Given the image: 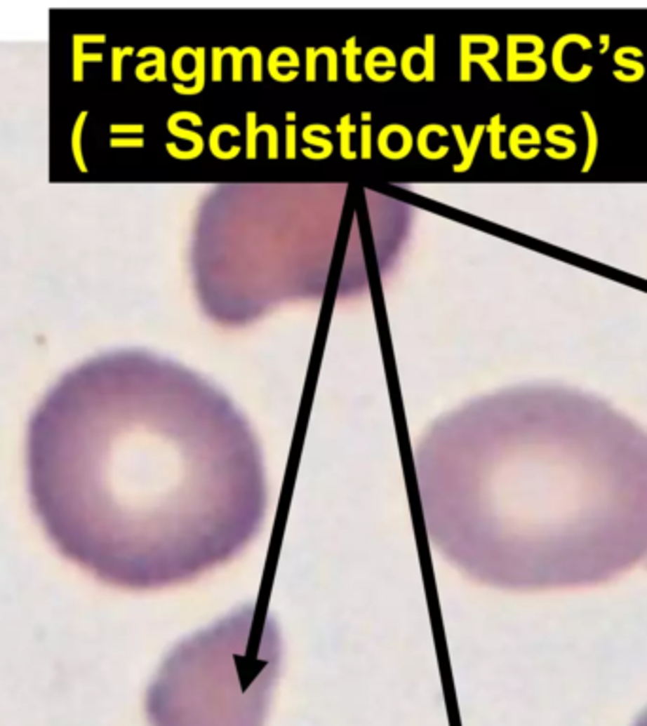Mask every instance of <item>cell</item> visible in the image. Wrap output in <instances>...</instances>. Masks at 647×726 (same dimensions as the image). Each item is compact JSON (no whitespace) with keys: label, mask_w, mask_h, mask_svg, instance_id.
I'll return each instance as SVG.
<instances>
[{"label":"cell","mask_w":647,"mask_h":726,"mask_svg":"<svg viewBox=\"0 0 647 726\" xmlns=\"http://www.w3.org/2000/svg\"><path fill=\"white\" fill-rule=\"evenodd\" d=\"M222 133H229L231 137H241V129L233 123H220L211 130V137H208V148H211L212 156L218 157V159H233V157L239 156V152L243 148L241 146H233L229 149H222V146H220V135Z\"/></svg>","instance_id":"8"},{"label":"cell","mask_w":647,"mask_h":726,"mask_svg":"<svg viewBox=\"0 0 647 726\" xmlns=\"http://www.w3.org/2000/svg\"><path fill=\"white\" fill-rule=\"evenodd\" d=\"M222 48L214 46L212 48V80L220 81L222 80V55H220Z\"/></svg>","instance_id":"26"},{"label":"cell","mask_w":647,"mask_h":726,"mask_svg":"<svg viewBox=\"0 0 647 726\" xmlns=\"http://www.w3.org/2000/svg\"><path fill=\"white\" fill-rule=\"evenodd\" d=\"M167 127H168V130L175 135V137L187 138V140H192L193 142V148L189 149V152H184V149L178 148L176 144L168 142L167 149L171 156L176 157V159H195V157H199L201 154H203V149H205V140H203V135L195 133V130L182 129V127H178V123H171V121H167Z\"/></svg>","instance_id":"6"},{"label":"cell","mask_w":647,"mask_h":726,"mask_svg":"<svg viewBox=\"0 0 647 726\" xmlns=\"http://www.w3.org/2000/svg\"><path fill=\"white\" fill-rule=\"evenodd\" d=\"M366 74L369 76V80H373V81H388V80H392L394 78V70H386L385 74H379L377 72V69L379 67H396V55H390V57H385L382 61H375V53L373 50H369V53L366 55Z\"/></svg>","instance_id":"12"},{"label":"cell","mask_w":647,"mask_h":726,"mask_svg":"<svg viewBox=\"0 0 647 726\" xmlns=\"http://www.w3.org/2000/svg\"><path fill=\"white\" fill-rule=\"evenodd\" d=\"M424 526L467 577L513 592L598 586L647 562V433L570 396H513L432 429Z\"/></svg>","instance_id":"2"},{"label":"cell","mask_w":647,"mask_h":726,"mask_svg":"<svg viewBox=\"0 0 647 726\" xmlns=\"http://www.w3.org/2000/svg\"><path fill=\"white\" fill-rule=\"evenodd\" d=\"M543 50H545V42H543V38H540V40L534 43V50L530 51V53H519L515 36L509 34V36H507V74H505V78L511 81L519 74V70H516L519 61H532L535 65V70L547 72V62L543 61L542 57Z\"/></svg>","instance_id":"5"},{"label":"cell","mask_w":647,"mask_h":726,"mask_svg":"<svg viewBox=\"0 0 647 726\" xmlns=\"http://www.w3.org/2000/svg\"><path fill=\"white\" fill-rule=\"evenodd\" d=\"M634 726H647V709H646V711H643V713L640 715V719L636 720Z\"/></svg>","instance_id":"30"},{"label":"cell","mask_w":647,"mask_h":726,"mask_svg":"<svg viewBox=\"0 0 647 726\" xmlns=\"http://www.w3.org/2000/svg\"><path fill=\"white\" fill-rule=\"evenodd\" d=\"M205 46H199L195 50V70L192 74L195 76V86L187 87L182 83H175V91L182 95H197L205 89Z\"/></svg>","instance_id":"11"},{"label":"cell","mask_w":647,"mask_h":726,"mask_svg":"<svg viewBox=\"0 0 647 726\" xmlns=\"http://www.w3.org/2000/svg\"><path fill=\"white\" fill-rule=\"evenodd\" d=\"M485 130H486V125H483V123L475 125V129H473V135H472V142H469V146H467L466 163H458V165H455V167H453L455 173H466L467 168L472 167V163H473V159H475V154H477V148H479L481 138H483V135H485Z\"/></svg>","instance_id":"18"},{"label":"cell","mask_w":647,"mask_h":726,"mask_svg":"<svg viewBox=\"0 0 647 726\" xmlns=\"http://www.w3.org/2000/svg\"><path fill=\"white\" fill-rule=\"evenodd\" d=\"M415 55H420L424 57V48H420V46H411V48H407V50L403 51V55H401V72H403V76L407 78L409 81H420L424 80L422 74H417L415 70H413V57Z\"/></svg>","instance_id":"19"},{"label":"cell","mask_w":647,"mask_h":726,"mask_svg":"<svg viewBox=\"0 0 647 726\" xmlns=\"http://www.w3.org/2000/svg\"><path fill=\"white\" fill-rule=\"evenodd\" d=\"M545 138H547L549 144L564 148V154L568 156V159H572V157L575 156V152H578V144L573 142V138L559 137V133L554 130V125H549L547 130H545Z\"/></svg>","instance_id":"20"},{"label":"cell","mask_w":647,"mask_h":726,"mask_svg":"<svg viewBox=\"0 0 647 726\" xmlns=\"http://www.w3.org/2000/svg\"><path fill=\"white\" fill-rule=\"evenodd\" d=\"M184 55H192L193 59H195V50L187 48V46H182V48H178V50L175 51V55H173V72H175V76H178L182 81L192 80V78L195 80V76L187 74V72L182 70V57Z\"/></svg>","instance_id":"23"},{"label":"cell","mask_w":647,"mask_h":726,"mask_svg":"<svg viewBox=\"0 0 647 726\" xmlns=\"http://www.w3.org/2000/svg\"><path fill=\"white\" fill-rule=\"evenodd\" d=\"M180 119H187V121H192L193 125H203V118L195 112H176L168 118V121H171V123H178Z\"/></svg>","instance_id":"28"},{"label":"cell","mask_w":647,"mask_h":726,"mask_svg":"<svg viewBox=\"0 0 647 726\" xmlns=\"http://www.w3.org/2000/svg\"><path fill=\"white\" fill-rule=\"evenodd\" d=\"M337 133L341 137V146H339V152L345 159H356V152L350 146V135L356 133V125L350 121V114H345L339 123H337Z\"/></svg>","instance_id":"14"},{"label":"cell","mask_w":647,"mask_h":726,"mask_svg":"<svg viewBox=\"0 0 647 726\" xmlns=\"http://www.w3.org/2000/svg\"><path fill=\"white\" fill-rule=\"evenodd\" d=\"M301 137H303V140H305L307 144H312V146H320L326 156H331V152H333V142H331L330 138L314 137L311 130H309V127H305V129H303V135H301Z\"/></svg>","instance_id":"24"},{"label":"cell","mask_w":647,"mask_h":726,"mask_svg":"<svg viewBox=\"0 0 647 726\" xmlns=\"http://www.w3.org/2000/svg\"><path fill=\"white\" fill-rule=\"evenodd\" d=\"M424 70L422 78L426 81L436 80V34L428 32L424 36Z\"/></svg>","instance_id":"16"},{"label":"cell","mask_w":647,"mask_h":726,"mask_svg":"<svg viewBox=\"0 0 647 726\" xmlns=\"http://www.w3.org/2000/svg\"><path fill=\"white\" fill-rule=\"evenodd\" d=\"M295 118H298V114H295V112H292V110H290V112H286L288 123H295Z\"/></svg>","instance_id":"31"},{"label":"cell","mask_w":647,"mask_h":726,"mask_svg":"<svg viewBox=\"0 0 647 726\" xmlns=\"http://www.w3.org/2000/svg\"><path fill=\"white\" fill-rule=\"evenodd\" d=\"M429 133H437L439 137H447V127L441 123L424 125L422 129L418 130V138H417V148H418V152L422 154V157H426V159H441V157L447 156L451 149H448V146H439L436 152H434V149H429V146H428Z\"/></svg>","instance_id":"9"},{"label":"cell","mask_w":647,"mask_h":726,"mask_svg":"<svg viewBox=\"0 0 647 726\" xmlns=\"http://www.w3.org/2000/svg\"><path fill=\"white\" fill-rule=\"evenodd\" d=\"M505 130H507V127L502 123V116L494 114L488 125H486V133L491 135V156L494 159H505L507 157V152H504L502 146H500V135L505 133Z\"/></svg>","instance_id":"13"},{"label":"cell","mask_w":647,"mask_h":726,"mask_svg":"<svg viewBox=\"0 0 647 726\" xmlns=\"http://www.w3.org/2000/svg\"><path fill=\"white\" fill-rule=\"evenodd\" d=\"M581 118H583V123H585V129H587V156H585V163H583V167H581V173L587 174L592 168L594 161H596L598 129H596V123H594V119H592V116L587 112V110L581 112Z\"/></svg>","instance_id":"10"},{"label":"cell","mask_w":647,"mask_h":726,"mask_svg":"<svg viewBox=\"0 0 647 726\" xmlns=\"http://www.w3.org/2000/svg\"><path fill=\"white\" fill-rule=\"evenodd\" d=\"M361 119H363V123H369V121H371V112H368V110L361 112Z\"/></svg>","instance_id":"32"},{"label":"cell","mask_w":647,"mask_h":726,"mask_svg":"<svg viewBox=\"0 0 647 726\" xmlns=\"http://www.w3.org/2000/svg\"><path fill=\"white\" fill-rule=\"evenodd\" d=\"M293 51L292 46H279V48H274L271 53H269V59H267V70H269V74H271V78L276 81H292L298 78V70H290V72H286V74H282L280 72V69H298L299 67V62L301 61H279V57L282 55V53H286V55H290Z\"/></svg>","instance_id":"7"},{"label":"cell","mask_w":647,"mask_h":726,"mask_svg":"<svg viewBox=\"0 0 647 726\" xmlns=\"http://www.w3.org/2000/svg\"><path fill=\"white\" fill-rule=\"evenodd\" d=\"M286 157L295 159V123L286 125Z\"/></svg>","instance_id":"27"},{"label":"cell","mask_w":647,"mask_h":726,"mask_svg":"<svg viewBox=\"0 0 647 726\" xmlns=\"http://www.w3.org/2000/svg\"><path fill=\"white\" fill-rule=\"evenodd\" d=\"M361 157L371 159V123L361 125Z\"/></svg>","instance_id":"25"},{"label":"cell","mask_w":647,"mask_h":726,"mask_svg":"<svg viewBox=\"0 0 647 726\" xmlns=\"http://www.w3.org/2000/svg\"><path fill=\"white\" fill-rule=\"evenodd\" d=\"M258 55V53H262L260 51V48H255V46H246L244 50H236L235 46H227V48H224V50L220 51V55H222V59H224V55H233V80L235 81H241L243 80V59L244 55Z\"/></svg>","instance_id":"15"},{"label":"cell","mask_w":647,"mask_h":726,"mask_svg":"<svg viewBox=\"0 0 647 726\" xmlns=\"http://www.w3.org/2000/svg\"><path fill=\"white\" fill-rule=\"evenodd\" d=\"M361 53H363V50L360 46H356V36H350L342 48V55L347 57V78L350 81H361V78H363L360 72H356V57L361 55Z\"/></svg>","instance_id":"17"},{"label":"cell","mask_w":647,"mask_h":726,"mask_svg":"<svg viewBox=\"0 0 647 726\" xmlns=\"http://www.w3.org/2000/svg\"><path fill=\"white\" fill-rule=\"evenodd\" d=\"M258 114L254 110L246 112V157L248 159H255V138L260 133H267L269 135V157L271 159H276L279 157V129L274 127L273 123H265V125H258Z\"/></svg>","instance_id":"4"},{"label":"cell","mask_w":647,"mask_h":726,"mask_svg":"<svg viewBox=\"0 0 647 726\" xmlns=\"http://www.w3.org/2000/svg\"><path fill=\"white\" fill-rule=\"evenodd\" d=\"M600 43H602V48H600V51H602V53H606V51L610 50V34H602V36H600Z\"/></svg>","instance_id":"29"},{"label":"cell","mask_w":647,"mask_h":726,"mask_svg":"<svg viewBox=\"0 0 647 726\" xmlns=\"http://www.w3.org/2000/svg\"><path fill=\"white\" fill-rule=\"evenodd\" d=\"M307 81H314L316 80V59L320 55H326L328 53V46H320V48H312V46H307Z\"/></svg>","instance_id":"22"},{"label":"cell","mask_w":647,"mask_h":726,"mask_svg":"<svg viewBox=\"0 0 647 726\" xmlns=\"http://www.w3.org/2000/svg\"><path fill=\"white\" fill-rule=\"evenodd\" d=\"M568 43H578V46H581V50H585V51H589L592 48L591 40H589L587 36H583V34H579V32H568V34H564V36H560L559 40H556V43H554L553 53H551V65H553L554 74L559 76L562 81H568V83L585 81L587 78L592 74L591 65H583L581 70H578V72H568V70L564 69L562 55H564V50H566Z\"/></svg>","instance_id":"3"},{"label":"cell","mask_w":647,"mask_h":726,"mask_svg":"<svg viewBox=\"0 0 647 726\" xmlns=\"http://www.w3.org/2000/svg\"><path fill=\"white\" fill-rule=\"evenodd\" d=\"M613 61H615V65L619 67V69H625V70H630V74L634 76L636 80L640 81L643 76H646V65L641 61H630V59H625L622 57V53L619 50L613 53Z\"/></svg>","instance_id":"21"},{"label":"cell","mask_w":647,"mask_h":726,"mask_svg":"<svg viewBox=\"0 0 647 726\" xmlns=\"http://www.w3.org/2000/svg\"><path fill=\"white\" fill-rule=\"evenodd\" d=\"M27 488L57 551L116 589L161 590L243 553L267 511L262 452L233 410L148 356H97L32 412Z\"/></svg>","instance_id":"1"}]
</instances>
